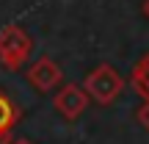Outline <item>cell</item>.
<instances>
[{"instance_id":"cell-5","label":"cell","mask_w":149,"mask_h":144,"mask_svg":"<svg viewBox=\"0 0 149 144\" xmlns=\"http://www.w3.org/2000/svg\"><path fill=\"white\" fill-rule=\"evenodd\" d=\"M130 86H133V91L138 97H144V103L149 100V53L144 58L138 61V64L133 67V75H130Z\"/></svg>"},{"instance_id":"cell-7","label":"cell","mask_w":149,"mask_h":144,"mask_svg":"<svg viewBox=\"0 0 149 144\" xmlns=\"http://www.w3.org/2000/svg\"><path fill=\"white\" fill-rule=\"evenodd\" d=\"M138 122H141V125H144V128L149 130V100H146L144 105L138 108Z\"/></svg>"},{"instance_id":"cell-3","label":"cell","mask_w":149,"mask_h":144,"mask_svg":"<svg viewBox=\"0 0 149 144\" xmlns=\"http://www.w3.org/2000/svg\"><path fill=\"white\" fill-rule=\"evenodd\" d=\"M53 105H55V111H58L64 119L72 122V119H77L80 114L86 111V105H88V94H86L83 86H77V83H64L58 91H55Z\"/></svg>"},{"instance_id":"cell-6","label":"cell","mask_w":149,"mask_h":144,"mask_svg":"<svg viewBox=\"0 0 149 144\" xmlns=\"http://www.w3.org/2000/svg\"><path fill=\"white\" fill-rule=\"evenodd\" d=\"M19 122V108L14 105L8 94L0 91V133H11V128Z\"/></svg>"},{"instance_id":"cell-10","label":"cell","mask_w":149,"mask_h":144,"mask_svg":"<svg viewBox=\"0 0 149 144\" xmlns=\"http://www.w3.org/2000/svg\"><path fill=\"white\" fill-rule=\"evenodd\" d=\"M144 14L149 17V0H144Z\"/></svg>"},{"instance_id":"cell-1","label":"cell","mask_w":149,"mask_h":144,"mask_svg":"<svg viewBox=\"0 0 149 144\" xmlns=\"http://www.w3.org/2000/svg\"><path fill=\"white\" fill-rule=\"evenodd\" d=\"M83 91L88 94V100L100 103V105H111L124 91V78L111 64H100L83 78Z\"/></svg>"},{"instance_id":"cell-4","label":"cell","mask_w":149,"mask_h":144,"mask_svg":"<svg viewBox=\"0 0 149 144\" xmlns=\"http://www.w3.org/2000/svg\"><path fill=\"white\" fill-rule=\"evenodd\" d=\"M28 80H31L33 86H36L39 91H53V89H61V83H64V72H61V67L55 64L53 58H39L36 64L28 70Z\"/></svg>"},{"instance_id":"cell-8","label":"cell","mask_w":149,"mask_h":144,"mask_svg":"<svg viewBox=\"0 0 149 144\" xmlns=\"http://www.w3.org/2000/svg\"><path fill=\"white\" fill-rule=\"evenodd\" d=\"M14 139H11V133H0V144H11Z\"/></svg>"},{"instance_id":"cell-2","label":"cell","mask_w":149,"mask_h":144,"mask_svg":"<svg viewBox=\"0 0 149 144\" xmlns=\"http://www.w3.org/2000/svg\"><path fill=\"white\" fill-rule=\"evenodd\" d=\"M33 50V39L28 36L25 28L19 25H6L0 31V64L6 70H19L28 61Z\"/></svg>"},{"instance_id":"cell-9","label":"cell","mask_w":149,"mask_h":144,"mask_svg":"<svg viewBox=\"0 0 149 144\" xmlns=\"http://www.w3.org/2000/svg\"><path fill=\"white\" fill-rule=\"evenodd\" d=\"M11 144H33V141H31V139H14Z\"/></svg>"}]
</instances>
